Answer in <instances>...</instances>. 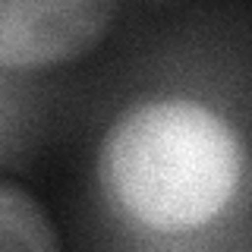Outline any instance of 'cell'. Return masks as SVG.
I'll return each mask as SVG.
<instances>
[{"instance_id": "6da1fadb", "label": "cell", "mask_w": 252, "mask_h": 252, "mask_svg": "<svg viewBox=\"0 0 252 252\" xmlns=\"http://www.w3.org/2000/svg\"><path fill=\"white\" fill-rule=\"evenodd\" d=\"M98 164L123 215L155 230H192L233 199L243 145L224 117L195 101H148L107 129Z\"/></svg>"}, {"instance_id": "7a4b0ae2", "label": "cell", "mask_w": 252, "mask_h": 252, "mask_svg": "<svg viewBox=\"0 0 252 252\" xmlns=\"http://www.w3.org/2000/svg\"><path fill=\"white\" fill-rule=\"evenodd\" d=\"M120 0H0V69L82 57L107 35Z\"/></svg>"}, {"instance_id": "3957f363", "label": "cell", "mask_w": 252, "mask_h": 252, "mask_svg": "<svg viewBox=\"0 0 252 252\" xmlns=\"http://www.w3.org/2000/svg\"><path fill=\"white\" fill-rule=\"evenodd\" d=\"M60 246L35 195L0 180V252H54Z\"/></svg>"}]
</instances>
